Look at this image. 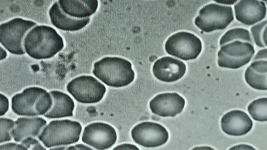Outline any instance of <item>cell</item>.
Returning <instances> with one entry per match:
<instances>
[{
	"mask_svg": "<svg viewBox=\"0 0 267 150\" xmlns=\"http://www.w3.org/2000/svg\"><path fill=\"white\" fill-rule=\"evenodd\" d=\"M64 46L63 39L56 30L45 25L33 27L24 40L25 52L36 60L50 58L60 51Z\"/></svg>",
	"mask_w": 267,
	"mask_h": 150,
	"instance_id": "1",
	"label": "cell"
},
{
	"mask_svg": "<svg viewBox=\"0 0 267 150\" xmlns=\"http://www.w3.org/2000/svg\"><path fill=\"white\" fill-rule=\"evenodd\" d=\"M93 73L103 83L114 87L126 86L135 78L131 63L117 57H106L96 62Z\"/></svg>",
	"mask_w": 267,
	"mask_h": 150,
	"instance_id": "2",
	"label": "cell"
},
{
	"mask_svg": "<svg viewBox=\"0 0 267 150\" xmlns=\"http://www.w3.org/2000/svg\"><path fill=\"white\" fill-rule=\"evenodd\" d=\"M52 98L46 89L31 86L15 94L11 99V108L16 114L34 117L44 115L51 108Z\"/></svg>",
	"mask_w": 267,
	"mask_h": 150,
	"instance_id": "3",
	"label": "cell"
},
{
	"mask_svg": "<svg viewBox=\"0 0 267 150\" xmlns=\"http://www.w3.org/2000/svg\"><path fill=\"white\" fill-rule=\"evenodd\" d=\"M81 130V125L77 121L55 120L46 125L37 137L48 148L67 146L78 141Z\"/></svg>",
	"mask_w": 267,
	"mask_h": 150,
	"instance_id": "4",
	"label": "cell"
},
{
	"mask_svg": "<svg viewBox=\"0 0 267 150\" xmlns=\"http://www.w3.org/2000/svg\"><path fill=\"white\" fill-rule=\"evenodd\" d=\"M37 23L20 18L13 19L0 26V42L10 53L21 55L25 54L24 40L28 31Z\"/></svg>",
	"mask_w": 267,
	"mask_h": 150,
	"instance_id": "5",
	"label": "cell"
},
{
	"mask_svg": "<svg viewBox=\"0 0 267 150\" xmlns=\"http://www.w3.org/2000/svg\"><path fill=\"white\" fill-rule=\"evenodd\" d=\"M233 20L231 6L211 3L199 10L194 23L202 31L209 33L226 28Z\"/></svg>",
	"mask_w": 267,
	"mask_h": 150,
	"instance_id": "6",
	"label": "cell"
},
{
	"mask_svg": "<svg viewBox=\"0 0 267 150\" xmlns=\"http://www.w3.org/2000/svg\"><path fill=\"white\" fill-rule=\"evenodd\" d=\"M67 91L77 102L93 104L99 102L106 92L105 86L93 76L82 75L70 81Z\"/></svg>",
	"mask_w": 267,
	"mask_h": 150,
	"instance_id": "7",
	"label": "cell"
},
{
	"mask_svg": "<svg viewBox=\"0 0 267 150\" xmlns=\"http://www.w3.org/2000/svg\"><path fill=\"white\" fill-rule=\"evenodd\" d=\"M165 48L168 54L180 59H195L202 50V43L195 35L185 31L177 32L167 40Z\"/></svg>",
	"mask_w": 267,
	"mask_h": 150,
	"instance_id": "8",
	"label": "cell"
},
{
	"mask_svg": "<svg viewBox=\"0 0 267 150\" xmlns=\"http://www.w3.org/2000/svg\"><path fill=\"white\" fill-rule=\"evenodd\" d=\"M254 53L250 43L233 41L221 46L218 52V64L221 67L239 68L248 63Z\"/></svg>",
	"mask_w": 267,
	"mask_h": 150,
	"instance_id": "9",
	"label": "cell"
},
{
	"mask_svg": "<svg viewBox=\"0 0 267 150\" xmlns=\"http://www.w3.org/2000/svg\"><path fill=\"white\" fill-rule=\"evenodd\" d=\"M131 136L138 145L147 148H154L165 144L169 133L162 125L155 122H143L131 130Z\"/></svg>",
	"mask_w": 267,
	"mask_h": 150,
	"instance_id": "10",
	"label": "cell"
},
{
	"mask_svg": "<svg viewBox=\"0 0 267 150\" xmlns=\"http://www.w3.org/2000/svg\"><path fill=\"white\" fill-rule=\"evenodd\" d=\"M117 138L113 127L105 123L94 122L84 128L82 141L96 149L106 150L115 144Z\"/></svg>",
	"mask_w": 267,
	"mask_h": 150,
	"instance_id": "11",
	"label": "cell"
},
{
	"mask_svg": "<svg viewBox=\"0 0 267 150\" xmlns=\"http://www.w3.org/2000/svg\"><path fill=\"white\" fill-rule=\"evenodd\" d=\"M184 99L176 92L159 94L149 103L151 112L161 117H174L183 110Z\"/></svg>",
	"mask_w": 267,
	"mask_h": 150,
	"instance_id": "12",
	"label": "cell"
},
{
	"mask_svg": "<svg viewBox=\"0 0 267 150\" xmlns=\"http://www.w3.org/2000/svg\"><path fill=\"white\" fill-rule=\"evenodd\" d=\"M152 71L154 76L159 80L171 83L179 80L184 75L186 66L182 61L166 56L154 63Z\"/></svg>",
	"mask_w": 267,
	"mask_h": 150,
	"instance_id": "13",
	"label": "cell"
},
{
	"mask_svg": "<svg viewBox=\"0 0 267 150\" xmlns=\"http://www.w3.org/2000/svg\"><path fill=\"white\" fill-rule=\"evenodd\" d=\"M220 124L223 131L231 136L245 135L253 126L252 121L249 116L240 110H233L224 114Z\"/></svg>",
	"mask_w": 267,
	"mask_h": 150,
	"instance_id": "14",
	"label": "cell"
},
{
	"mask_svg": "<svg viewBox=\"0 0 267 150\" xmlns=\"http://www.w3.org/2000/svg\"><path fill=\"white\" fill-rule=\"evenodd\" d=\"M236 19L243 24L252 25L262 21L266 15V6L262 1L240 0L234 5Z\"/></svg>",
	"mask_w": 267,
	"mask_h": 150,
	"instance_id": "15",
	"label": "cell"
},
{
	"mask_svg": "<svg viewBox=\"0 0 267 150\" xmlns=\"http://www.w3.org/2000/svg\"><path fill=\"white\" fill-rule=\"evenodd\" d=\"M15 127L11 131L15 141L21 142L29 137H38L47 124V121L40 117H19L15 121Z\"/></svg>",
	"mask_w": 267,
	"mask_h": 150,
	"instance_id": "16",
	"label": "cell"
},
{
	"mask_svg": "<svg viewBox=\"0 0 267 150\" xmlns=\"http://www.w3.org/2000/svg\"><path fill=\"white\" fill-rule=\"evenodd\" d=\"M49 15L52 24L56 28L66 31H76L82 29L90 22V19L87 18L77 19L71 17L64 13L55 1L50 7Z\"/></svg>",
	"mask_w": 267,
	"mask_h": 150,
	"instance_id": "17",
	"label": "cell"
},
{
	"mask_svg": "<svg viewBox=\"0 0 267 150\" xmlns=\"http://www.w3.org/2000/svg\"><path fill=\"white\" fill-rule=\"evenodd\" d=\"M62 10L68 16L77 19L89 18L97 11V0H59Z\"/></svg>",
	"mask_w": 267,
	"mask_h": 150,
	"instance_id": "18",
	"label": "cell"
},
{
	"mask_svg": "<svg viewBox=\"0 0 267 150\" xmlns=\"http://www.w3.org/2000/svg\"><path fill=\"white\" fill-rule=\"evenodd\" d=\"M49 92L52 98V105L44 116L49 119L72 116L74 103L72 98L67 94L59 90H51Z\"/></svg>",
	"mask_w": 267,
	"mask_h": 150,
	"instance_id": "19",
	"label": "cell"
},
{
	"mask_svg": "<svg viewBox=\"0 0 267 150\" xmlns=\"http://www.w3.org/2000/svg\"><path fill=\"white\" fill-rule=\"evenodd\" d=\"M267 61L253 62L244 73L245 80L252 88L261 90L267 89Z\"/></svg>",
	"mask_w": 267,
	"mask_h": 150,
	"instance_id": "20",
	"label": "cell"
},
{
	"mask_svg": "<svg viewBox=\"0 0 267 150\" xmlns=\"http://www.w3.org/2000/svg\"><path fill=\"white\" fill-rule=\"evenodd\" d=\"M235 41H240L253 45V41L249 31L243 28H235L228 30L221 38L219 44L221 46Z\"/></svg>",
	"mask_w": 267,
	"mask_h": 150,
	"instance_id": "21",
	"label": "cell"
},
{
	"mask_svg": "<svg viewBox=\"0 0 267 150\" xmlns=\"http://www.w3.org/2000/svg\"><path fill=\"white\" fill-rule=\"evenodd\" d=\"M247 110L254 120L260 122L267 121V97L259 98L252 101L247 107Z\"/></svg>",
	"mask_w": 267,
	"mask_h": 150,
	"instance_id": "22",
	"label": "cell"
},
{
	"mask_svg": "<svg viewBox=\"0 0 267 150\" xmlns=\"http://www.w3.org/2000/svg\"><path fill=\"white\" fill-rule=\"evenodd\" d=\"M267 20L257 24L251 28V32L256 45L260 47L267 46Z\"/></svg>",
	"mask_w": 267,
	"mask_h": 150,
	"instance_id": "23",
	"label": "cell"
},
{
	"mask_svg": "<svg viewBox=\"0 0 267 150\" xmlns=\"http://www.w3.org/2000/svg\"><path fill=\"white\" fill-rule=\"evenodd\" d=\"M0 122V143L11 141L12 138L11 131L15 127V121L9 118L1 117Z\"/></svg>",
	"mask_w": 267,
	"mask_h": 150,
	"instance_id": "24",
	"label": "cell"
},
{
	"mask_svg": "<svg viewBox=\"0 0 267 150\" xmlns=\"http://www.w3.org/2000/svg\"><path fill=\"white\" fill-rule=\"evenodd\" d=\"M21 144L23 145L26 150H46L40 142L34 137L29 136L21 142Z\"/></svg>",
	"mask_w": 267,
	"mask_h": 150,
	"instance_id": "25",
	"label": "cell"
},
{
	"mask_svg": "<svg viewBox=\"0 0 267 150\" xmlns=\"http://www.w3.org/2000/svg\"><path fill=\"white\" fill-rule=\"evenodd\" d=\"M0 115L2 116L4 115L9 108V101L8 98L2 93H0Z\"/></svg>",
	"mask_w": 267,
	"mask_h": 150,
	"instance_id": "26",
	"label": "cell"
},
{
	"mask_svg": "<svg viewBox=\"0 0 267 150\" xmlns=\"http://www.w3.org/2000/svg\"><path fill=\"white\" fill-rule=\"evenodd\" d=\"M0 150H26L21 144L15 143H7L1 144L0 146Z\"/></svg>",
	"mask_w": 267,
	"mask_h": 150,
	"instance_id": "27",
	"label": "cell"
},
{
	"mask_svg": "<svg viewBox=\"0 0 267 150\" xmlns=\"http://www.w3.org/2000/svg\"><path fill=\"white\" fill-rule=\"evenodd\" d=\"M267 48L259 50L255 57L253 58L252 61L265 60L267 61Z\"/></svg>",
	"mask_w": 267,
	"mask_h": 150,
	"instance_id": "28",
	"label": "cell"
},
{
	"mask_svg": "<svg viewBox=\"0 0 267 150\" xmlns=\"http://www.w3.org/2000/svg\"><path fill=\"white\" fill-rule=\"evenodd\" d=\"M113 150H139V148L132 144H123L117 146Z\"/></svg>",
	"mask_w": 267,
	"mask_h": 150,
	"instance_id": "29",
	"label": "cell"
},
{
	"mask_svg": "<svg viewBox=\"0 0 267 150\" xmlns=\"http://www.w3.org/2000/svg\"><path fill=\"white\" fill-rule=\"evenodd\" d=\"M67 150H93L92 148L85 145L79 144L67 147Z\"/></svg>",
	"mask_w": 267,
	"mask_h": 150,
	"instance_id": "30",
	"label": "cell"
},
{
	"mask_svg": "<svg viewBox=\"0 0 267 150\" xmlns=\"http://www.w3.org/2000/svg\"><path fill=\"white\" fill-rule=\"evenodd\" d=\"M230 150H255V149L251 146L245 144H240L231 147Z\"/></svg>",
	"mask_w": 267,
	"mask_h": 150,
	"instance_id": "31",
	"label": "cell"
},
{
	"mask_svg": "<svg viewBox=\"0 0 267 150\" xmlns=\"http://www.w3.org/2000/svg\"><path fill=\"white\" fill-rule=\"evenodd\" d=\"M7 56L6 51L1 47H0V61L4 59Z\"/></svg>",
	"mask_w": 267,
	"mask_h": 150,
	"instance_id": "32",
	"label": "cell"
},
{
	"mask_svg": "<svg viewBox=\"0 0 267 150\" xmlns=\"http://www.w3.org/2000/svg\"><path fill=\"white\" fill-rule=\"evenodd\" d=\"M216 2L226 4H232L237 1V0H215Z\"/></svg>",
	"mask_w": 267,
	"mask_h": 150,
	"instance_id": "33",
	"label": "cell"
},
{
	"mask_svg": "<svg viewBox=\"0 0 267 150\" xmlns=\"http://www.w3.org/2000/svg\"><path fill=\"white\" fill-rule=\"evenodd\" d=\"M66 146H59L50 148V150H67Z\"/></svg>",
	"mask_w": 267,
	"mask_h": 150,
	"instance_id": "34",
	"label": "cell"
}]
</instances>
